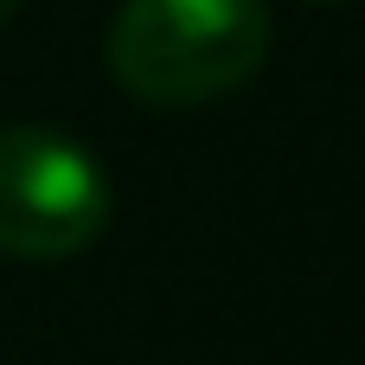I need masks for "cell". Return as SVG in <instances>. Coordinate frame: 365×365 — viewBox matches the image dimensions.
<instances>
[{
    "instance_id": "3957f363",
    "label": "cell",
    "mask_w": 365,
    "mask_h": 365,
    "mask_svg": "<svg viewBox=\"0 0 365 365\" xmlns=\"http://www.w3.org/2000/svg\"><path fill=\"white\" fill-rule=\"evenodd\" d=\"M13 6H19V0H0V19H13Z\"/></svg>"
},
{
    "instance_id": "6da1fadb",
    "label": "cell",
    "mask_w": 365,
    "mask_h": 365,
    "mask_svg": "<svg viewBox=\"0 0 365 365\" xmlns=\"http://www.w3.org/2000/svg\"><path fill=\"white\" fill-rule=\"evenodd\" d=\"M269 51L263 0H122L109 71L154 109H192L237 90Z\"/></svg>"
},
{
    "instance_id": "7a4b0ae2",
    "label": "cell",
    "mask_w": 365,
    "mask_h": 365,
    "mask_svg": "<svg viewBox=\"0 0 365 365\" xmlns=\"http://www.w3.org/2000/svg\"><path fill=\"white\" fill-rule=\"evenodd\" d=\"M109 225V180L83 141L51 128H0V257L64 263Z\"/></svg>"
}]
</instances>
